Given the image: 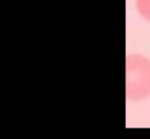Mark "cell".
Segmentation results:
<instances>
[{"instance_id": "cell-2", "label": "cell", "mask_w": 150, "mask_h": 139, "mask_svg": "<svg viewBox=\"0 0 150 139\" xmlns=\"http://www.w3.org/2000/svg\"><path fill=\"white\" fill-rule=\"evenodd\" d=\"M136 7L139 14L150 22V0H136Z\"/></svg>"}, {"instance_id": "cell-1", "label": "cell", "mask_w": 150, "mask_h": 139, "mask_svg": "<svg viewBox=\"0 0 150 139\" xmlns=\"http://www.w3.org/2000/svg\"><path fill=\"white\" fill-rule=\"evenodd\" d=\"M126 96L132 101L150 96V60L140 54H131L126 58Z\"/></svg>"}]
</instances>
